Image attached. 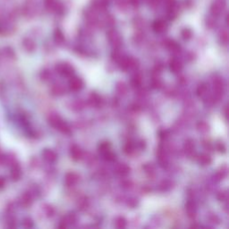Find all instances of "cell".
<instances>
[{
	"instance_id": "41",
	"label": "cell",
	"mask_w": 229,
	"mask_h": 229,
	"mask_svg": "<svg viewBox=\"0 0 229 229\" xmlns=\"http://www.w3.org/2000/svg\"><path fill=\"white\" fill-rule=\"evenodd\" d=\"M137 205V200L135 199H130L128 201V206H130L131 208H134Z\"/></svg>"
},
{
	"instance_id": "27",
	"label": "cell",
	"mask_w": 229,
	"mask_h": 229,
	"mask_svg": "<svg viewBox=\"0 0 229 229\" xmlns=\"http://www.w3.org/2000/svg\"><path fill=\"white\" fill-rule=\"evenodd\" d=\"M99 150L103 155L106 152H107L108 150H110V144L108 142H107L100 143L99 146Z\"/></svg>"
},
{
	"instance_id": "5",
	"label": "cell",
	"mask_w": 229,
	"mask_h": 229,
	"mask_svg": "<svg viewBox=\"0 0 229 229\" xmlns=\"http://www.w3.org/2000/svg\"><path fill=\"white\" fill-rule=\"evenodd\" d=\"M56 72L61 74L63 76H66V77H69L71 76L73 73V66L67 63H61V64H58L56 66Z\"/></svg>"
},
{
	"instance_id": "23",
	"label": "cell",
	"mask_w": 229,
	"mask_h": 229,
	"mask_svg": "<svg viewBox=\"0 0 229 229\" xmlns=\"http://www.w3.org/2000/svg\"><path fill=\"white\" fill-rule=\"evenodd\" d=\"M227 167H223L220 168V170L218 171V173L216 174V176L214 177H216L218 180H222L224 179L225 177H227Z\"/></svg>"
},
{
	"instance_id": "26",
	"label": "cell",
	"mask_w": 229,
	"mask_h": 229,
	"mask_svg": "<svg viewBox=\"0 0 229 229\" xmlns=\"http://www.w3.org/2000/svg\"><path fill=\"white\" fill-rule=\"evenodd\" d=\"M115 227L117 228H125L126 227V220L124 217H118L115 219Z\"/></svg>"
},
{
	"instance_id": "31",
	"label": "cell",
	"mask_w": 229,
	"mask_h": 229,
	"mask_svg": "<svg viewBox=\"0 0 229 229\" xmlns=\"http://www.w3.org/2000/svg\"><path fill=\"white\" fill-rule=\"evenodd\" d=\"M134 145L133 144V142H128L125 146V152L126 154H131L134 152Z\"/></svg>"
},
{
	"instance_id": "17",
	"label": "cell",
	"mask_w": 229,
	"mask_h": 229,
	"mask_svg": "<svg viewBox=\"0 0 229 229\" xmlns=\"http://www.w3.org/2000/svg\"><path fill=\"white\" fill-rule=\"evenodd\" d=\"M51 91L56 96H60V95H63L65 92V89L61 84H55V85H53Z\"/></svg>"
},
{
	"instance_id": "47",
	"label": "cell",
	"mask_w": 229,
	"mask_h": 229,
	"mask_svg": "<svg viewBox=\"0 0 229 229\" xmlns=\"http://www.w3.org/2000/svg\"><path fill=\"white\" fill-rule=\"evenodd\" d=\"M145 1H147V2H148V3H149V2H150V1H151V0H145Z\"/></svg>"
},
{
	"instance_id": "3",
	"label": "cell",
	"mask_w": 229,
	"mask_h": 229,
	"mask_svg": "<svg viewBox=\"0 0 229 229\" xmlns=\"http://www.w3.org/2000/svg\"><path fill=\"white\" fill-rule=\"evenodd\" d=\"M213 88H214V99H219L222 98L224 94V82L221 78H216L213 81Z\"/></svg>"
},
{
	"instance_id": "15",
	"label": "cell",
	"mask_w": 229,
	"mask_h": 229,
	"mask_svg": "<svg viewBox=\"0 0 229 229\" xmlns=\"http://www.w3.org/2000/svg\"><path fill=\"white\" fill-rule=\"evenodd\" d=\"M184 151L188 156H192L194 153V142L192 140L189 139L184 143Z\"/></svg>"
},
{
	"instance_id": "28",
	"label": "cell",
	"mask_w": 229,
	"mask_h": 229,
	"mask_svg": "<svg viewBox=\"0 0 229 229\" xmlns=\"http://www.w3.org/2000/svg\"><path fill=\"white\" fill-rule=\"evenodd\" d=\"M63 220L66 223V225L74 224L75 221H76V216H75V214H73V213H70V214H68L65 218H64Z\"/></svg>"
},
{
	"instance_id": "36",
	"label": "cell",
	"mask_w": 229,
	"mask_h": 229,
	"mask_svg": "<svg viewBox=\"0 0 229 229\" xmlns=\"http://www.w3.org/2000/svg\"><path fill=\"white\" fill-rule=\"evenodd\" d=\"M218 199L220 201H226L227 200V192H220L218 194Z\"/></svg>"
},
{
	"instance_id": "4",
	"label": "cell",
	"mask_w": 229,
	"mask_h": 229,
	"mask_svg": "<svg viewBox=\"0 0 229 229\" xmlns=\"http://www.w3.org/2000/svg\"><path fill=\"white\" fill-rule=\"evenodd\" d=\"M107 39L110 42V44L113 46L114 49H118L121 44H122V38L120 36V34L114 30H110L107 31Z\"/></svg>"
},
{
	"instance_id": "32",
	"label": "cell",
	"mask_w": 229,
	"mask_h": 229,
	"mask_svg": "<svg viewBox=\"0 0 229 229\" xmlns=\"http://www.w3.org/2000/svg\"><path fill=\"white\" fill-rule=\"evenodd\" d=\"M181 35H182V38L184 39V40H189V39H191L192 38V31H190L189 29H184V30H183L182 32H181Z\"/></svg>"
},
{
	"instance_id": "20",
	"label": "cell",
	"mask_w": 229,
	"mask_h": 229,
	"mask_svg": "<svg viewBox=\"0 0 229 229\" xmlns=\"http://www.w3.org/2000/svg\"><path fill=\"white\" fill-rule=\"evenodd\" d=\"M207 91H208V86L206 83L200 84L197 88V91H196L199 97H204L207 94Z\"/></svg>"
},
{
	"instance_id": "14",
	"label": "cell",
	"mask_w": 229,
	"mask_h": 229,
	"mask_svg": "<svg viewBox=\"0 0 229 229\" xmlns=\"http://www.w3.org/2000/svg\"><path fill=\"white\" fill-rule=\"evenodd\" d=\"M166 47L167 49L172 53H178L180 51V46L177 44V42L168 40L166 41Z\"/></svg>"
},
{
	"instance_id": "35",
	"label": "cell",
	"mask_w": 229,
	"mask_h": 229,
	"mask_svg": "<svg viewBox=\"0 0 229 229\" xmlns=\"http://www.w3.org/2000/svg\"><path fill=\"white\" fill-rule=\"evenodd\" d=\"M105 22L107 26H112L114 23V19L111 15H107L106 19H105Z\"/></svg>"
},
{
	"instance_id": "42",
	"label": "cell",
	"mask_w": 229,
	"mask_h": 229,
	"mask_svg": "<svg viewBox=\"0 0 229 229\" xmlns=\"http://www.w3.org/2000/svg\"><path fill=\"white\" fill-rule=\"evenodd\" d=\"M128 1H129V4L132 5L134 7H138L140 5V0H128Z\"/></svg>"
},
{
	"instance_id": "25",
	"label": "cell",
	"mask_w": 229,
	"mask_h": 229,
	"mask_svg": "<svg viewBox=\"0 0 229 229\" xmlns=\"http://www.w3.org/2000/svg\"><path fill=\"white\" fill-rule=\"evenodd\" d=\"M143 169H144L145 173L149 177H152L155 174V168L151 164H145L143 166Z\"/></svg>"
},
{
	"instance_id": "7",
	"label": "cell",
	"mask_w": 229,
	"mask_h": 229,
	"mask_svg": "<svg viewBox=\"0 0 229 229\" xmlns=\"http://www.w3.org/2000/svg\"><path fill=\"white\" fill-rule=\"evenodd\" d=\"M79 181V176L73 172H70V173H67L65 175V177H64V184L68 186V187H71V186H73L75 185Z\"/></svg>"
},
{
	"instance_id": "9",
	"label": "cell",
	"mask_w": 229,
	"mask_h": 229,
	"mask_svg": "<svg viewBox=\"0 0 229 229\" xmlns=\"http://www.w3.org/2000/svg\"><path fill=\"white\" fill-rule=\"evenodd\" d=\"M167 23L166 21H162V20H157L153 22L152 28L153 31L157 32V33H162L167 30Z\"/></svg>"
},
{
	"instance_id": "39",
	"label": "cell",
	"mask_w": 229,
	"mask_h": 229,
	"mask_svg": "<svg viewBox=\"0 0 229 229\" xmlns=\"http://www.w3.org/2000/svg\"><path fill=\"white\" fill-rule=\"evenodd\" d=\"M78 206L80 207L81 208H85L86 206H87V199L83 198L80 201H79V203H78Z\"/></svg>"
},
{
	"instance_id": "11",
	"label": "cell",
	"mask_w": 229,
	"mask_h": 229,
	"mask_svg": "<svg viewBox=\"0 0 229 229\" xmlns=\"http://www.w3.org/2000/svg\"><path fill=\"white\" fill-rule=\"evenodd\" d=\"M70 156L74 161H77L82 158L83 151L77 145H73L70 149Z\"/></svg>"
},
{
	"instance_id": "8",
	"label": "cell",
	"mask_w": 229,
	"mask_h": 229,
	"mask_svg": "<svg viewBox=\"0 0 229 229\" xmlns=\"http://www.w3.org/2000/svg\"><path fill=\"white\" fill-rule=\"evenodd\" d=\"M169 68L171 70V72H173L174 73H177L182 71L183 69V64L182 63L180 62L177 58H173L170 60L169 62Z\"/></svg>"
},
{
	"instance_id": "13",
	"label": "cell",
	"mask_w": 229,
	"mask_h": 229,
	"mask_svg": "<svg viewBox=\"0 0 229 229\" xmlns=\"http://www.w3.org/2000/svg\"><path fill=\"white\" fill-rule=\"evenodd\" d=\"M42 156L44 157L45 160H47L48 162H54L56 160V154L51 150V149H45L42 153Z\"/></svg>"
},
{
	"instance_id": "6",
	"label": "cell",
	"mask_w": 229,
	"mask_h": 229,
	"mask_svg": "<svg viewBox=\"0 0 229 229\" xmlns=\"http://www.w3.org/2000/svg\"><path fill=\"white\" fill-rule=\"evenodd\" d=\"M83 87V82L82 79L78 78V77H73L70 81H69V88L72 91H79L80 90H82V88Z\"/></svg>"
},
{
	"instance_id": "44",
	"label": "cell",
	"mask_w": 229,
	"mask_h": 229,
	"mask_svg": "<svg viewBox=\"0 0 229 229\" xmlns=\"http://www.w3.org/2000/svg\"><path fill=\"white\" fill-rule=\"evenodd\" d=\"M49 76H50V73H49V71H44V72L41 73L42 79H44V80H48V79L49 78Z\"/></svg>"
},
{
	"instance_id": "45",
	"label": "cell",
	"mask_w": 229,
	"mask_h": 229,
	"mask_svg": "<svg viewBox=\"0 0 229 229\" xmlns=\"http://www.w3.org/2000/svg\"><path fill=\"white\" fill-rule=\"evenodd\" d=\"M122 184H123V187L125 188V189H128V188H130L132 186V182L128 181V180L127 181H124Z\"/></svg>"
},
{
	"instance_id": "29",
	"label": "cell",
	"mask_w": 229,
	"mask_h": 229,
	"mask_svg": "<svg viewBox=\"0 0 229 229\" xmlns=\"http://www.w3.org/2000/svg\"><path fill=\"white\" fill-rule=\"evenodd\" d=\"M197 129L199 130V132L200 133H207L209 129V126L206 123V122H200L197 125Z\"/></svg>"
},
{
	"instance_id": "24",
	"label": "cell",
	"mask_w": 229,
	"mask_h": 229,
	"mask_svg": "<svg viewBox=\"0 0 229 229\" xmlns=\"http://www.w3.org/2000/svg\"><path fill=\"white\" fill-rule=\"evenodd\" d=\"M116 91H117L118 93L121 94V95H125L126 92H127V86H126V84L122 83V82L118 83L116 84Z\"/></svg>"
},
{
	"instance_id": "34",
	"label": "cell",
	"mask_w": 229,
	"mask_h": 229,
	"mask_svg": "<svg viewBox=\"0 0 229 229\" xmlns=\"http://www.w3.org/2000/svg\"><path fill=\"white\" fill-rule=\"evenodd\" d=\"M151 85H152V88H154V89H158V88L161 87L162 83H161V82H160L159 79L154 78V79L152 80V82H151Z\"/></svg>"
},
{
	"instance_id": "46",
	"label": "cell",
	"mask_w": 229,
	"mask_h": 229,
	"mask_svg": "<svg viewBox=\"0 0 229 229\" xmlns=\"http://www.w3.org/2000/svg\"><path fill=\"white\" fill-rule=\"evenodd\" d=\"M46 211H47V215L48 216H52L53 213H54V209L50 206H48L46 208Z\"/></svg>"
},
{
	"instance_id": "1",
	"label": "cell",
	"mask_w": 229,
	"mask_h": 229,
	"mask_svg": "<svg viewBox=\"0 0 229 229\" xmlns=\"http://www.w3.org/2000/svg\"><path fill=\"white\" fill-rule=\"evenodd\" d=\"M227 1L226 0H215L213 1L211 6H210V13L212 16L218 17L222 14V13L226 9Z\"/></svg>"
},
{
	"instance_id": "12",
	"label": "cell",
	"mask_w": 229,
	"mask_h": 229,
	"mask_svg": "<svg viewBox=\"0 0 229 229\" xmlns=\"http://www.w3.org/2000/svg\"><path fill=\"white\" fill-rule=\"evenodd\" d=\"M55 128H56L59 132H61L64 134H71L70 126L67 125L65 122H64L62 119L56 124V125L55 126Z\"/></svg>"
},
{
	"instance_id": "30",
	"label": "cell",
	"mask_w": 229,
	"mask_h": 229,
	"mask_svg": "<svg viewBox=\"0 0 229 229\" xmlns=\"http://www.w3.org/2000/svg\"><path fill=\"white\" fill-rule=\"evenodd\" d=\"M219 38H220V41H222V43L227 44V42H228V32H227V30L221 31L220 34H219Z\"/></svg>"
},
{
	"instance_id": "40",
	"label": "cell",
	"mask_w": 229,
	"mask_h": 229,
	"mask_svg": "<svg viewBox=\"0 0 229 229\" xmlns=\"http://www.w3.org/2000/svg\"><path fill=\"white\" fill-rule=\"evenodd\" d=\"M208 220H209L211 223H214V224H215V223H219V218H218L216 215H211V216H209V217H208Z\"/></svg>"
},
{
	"instance_id": "16",
	"label": "cell",
	"mask_w": 229,
	"mask_h": 229,
	"mask_svg": "<svg viewBox=\"0 0 229 229\" xmlns=\"http://www.w3.org/2000/svg\"><path fill=\"white\" fill-rule=\"evenodd\" d=\"M129 172H130V167H128L126 164H120L118 167H116V173L119 176L125 177L129 174Z\"/></svg>"
},
{
	"instance_id": "10",
	"label": "cell",
	"mask_w": 229,
	"mask_h": 229,
	"mask_svg": "<svg viewBox=\"0 0 229 229\" xmlns=\"http://www.w3.org/2000/svg\"><path fill=\"white\" fill-rule=\"evenodd\" d=\"M185 210H186V214H187L188 218L190 219H194L196 216V206L193 203V201L189 200L186 205H185Z\"/></svg>"
},
{
	"instance_id": "2",
	"label": "cell",
	"mask_w": 229,
	"mask_h": 229,
	"mask_svg": "<svg viewBox=\"0 0 229 229\" xmlns=\"http://www.w3.org/2000/svg\"><path fill=\"white\" fill-rule=\"evenodd\" d=\"M119 65H120V68L122 70H128V69H134L138 66V61L133 58V57H127V56H124V57H121L119 60Z\"/></svg>"
},
{
	"instance_id": "18",
	"label": "cell",
	"mask_w": 229,
	"mask_h": 229,
	"mask_svg": "<svg viewBox=\"0 0 229 229\" xmlns=\"http://www.w3.org/2000/svg\"><path fill=\"white\" fill-rule=\"evenodd\" d=\"M199 163L202 166H207L211 163V157L208 154H201L198 157Z\"/></svg>"
},
{
	"instance_id": "37",
	"label": "cell",
	"mask_w": 229,
	"mask_h": 229,
	"mask_svg": "<svg viewBox=\"0 0 229 229\" xmlns=\"http://www.w3.org/2000/svg\"><path fill=\"white\" fill-rule=\"evenodd\" d=\"M207 24L209 28H213L216 24V21H215V17H209L207 19Z\"/></svg>"
},
{
	"instance_id": "38",
	"label": "cell",
	"mask_w": 229,
	"mask_h": 229,
	"mask_svg": "<svg viewBox=\"0 0 229 229\" xmlns=\"http://www.w3.org/2000/svg\"><path fill=\"white\" fill-rule=\"evenodd\" d=\"M216 147H217L218 150H219L220 152H225L226 151V147H225V145L222 142H218L216 144Z\"/></svg>"
},
{
	"instance_id": "43",
	"label": "cell",
	"mask_w": 229,
	"mask_h": 229,
	"mask_svg": "<svg viewBox=\"0 0 229 229\" xmlns=\"http://www.w3.org/2000/svg\"><path fill=\"white\" fill-rule=\"evenodd\" d=\"M170 187L169 185H168V182H163L162 184H161V185H160V190L161 191H166V190H167L168 188Z\"/></svg>"
},
{
	"instance_id": "33",
	"label": "cell",
	"mask_w": 229,
	"mask_h": 229,
	"mask_svg": "<svg viewBox=\"0 0 229 229\" xmlns=\"http://www.w3.org/2000/svg\"><path fill=\"white\" fill-rule=\"evenodd\" d=\"M103 156H104V158L106 160H107V161H112V160H114V159L115 155H114L111 150H108L107 152H106L105 154H103Z\"/></svg>"
},
{
	"instance_id": "22",
	"label": "cell",
	"mask_w": 229,
	"mask_h": 229,
	"mask_svg": "<svg viewBox=\"0 0 229 229\" xmlns=\"http://www.w3.org/2000/svg\"><path fill=\"white\" fill-rule=\"evenodd\" d=\"M142 83V77L140 73H136L132 79V85L134 87H140Z\"/></svg>"
},
{
	"instance_id": "21",
	"label": "cell",
	"mask_w": 229,
	"mask_h": 229,
	"mask_svg": "<svg viewBox=\"0 0 229 229\" xmlns=\"http://www.w3.org/2000/svg\"><path fill=\"white\" fill-rule=\"evenodd\" d=\"M54 39H55V41H56V44H62L64 41V34H63V32L60 30H56V31H55Z\"/></svg>"
},
{
	"instance_id": "19",
	"label": "cell",
	"mask_w": 229,
	"mask_h": 229,
	"mask_svg": "<svg viewBox=\"0 0 229 229\" xmlns=\"http://www.w3.org/2000/svg\"><path fill=\"white\" fill-rule=\"evenodd\" d=\"M89 102L91 103V106H94V107H98L99 106L100 103H101V99L97 95V94L92 93L90 97V99H89Z\"/></svg>"
}]
</instances>
